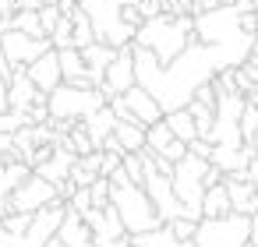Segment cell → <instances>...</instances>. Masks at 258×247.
I'll use <instances>...</instances> for the list:
<instances>
[{
	"label": "cell",
	"mask_w": 258,
	"mask_h": 247,
	"mask_svg": "<svg viewBox=\"0 0 258 247\" xmlns=\"http://www.w3.org/2000/svg\"><path fill=\"white\" fill-rule=\"evenodd\" d=\"M191 39H195V18H191V15L159 11V15H152V18H142V25L135 29V39H131V43L152 50L159 64H170Z\"/></svg>",
	"instance_id": "obj_1"
},
{
	"label": "cell",
	"mask_w": 258,
	"mask_h": 247,
	"mask_svg": "<svg viewBox=\"0 0 258 247\" xmlns=\"http://www.w3.org/2000/svg\"><path fill=\"white\" fill-rule=\"evenodd\" d=\"M110 205L117 208V215H120V222H124V233H127V236L163 226V219H159V212L152 208V201H149L145 187H142V184H131V180L124 177V170H120V166L110 173Z\"/></svg>",
	"instance_id": "obj_2"
},
{
	"label": "cell",
	"mask_w": 258,
	"mask_h": 247,
	"mask_svg": "<svg viewBox=\"0 0 258 247\" xmlns=\"http://www.w3.org/2000/svg\"><path fill=\"white\" fill-rule=\"evenodd\" d=\"M205 170H209V159H198L191 152H184L170 170V184H173V194L180 201V215H187V219H202Z\"/></svg>",
	"instance_id": "obj_3"
},
{
	"label": "cell",
	"mask_w": 258,
	"mask_h": 247,
	"mask_svg": "<svg viewBox=\"0 0 258 247\" xmlns=\"http://www.w3.org/2000/svg\"><path fill=\"white\" fill-rule=\"evenodd\" d=\"M106 96L103 89L96 85H71V81H60L46 92V113L53 120H82L85 113H92L96 106H103Z\"/></svg>",
	"instance_id": "obj_4"
},
{
	"label": "cell",
	"mask_w": 258,
	"mask_h": 247,
	"mask_svg": "<svg viewBox=\"0 0 258 247\" xmlns=\"http://www.w3.org/2000/svg\"><path fill=\"white\" fill-rule=\"evenodd\" d=\"M251 233V215L240 212H226V215H212V219H198L195 226V243L198 247H244Z\"/></svg>",
	"instance_id": "obj_5"
},
{
	"label": "cell",
	"mask_w": 258,
	"mask_h": 247,
	"mask_svg": "<svg viewBox=\"0 0 258 247\" xmlns=\"http://www.w3.org/2000/svg\"><path fill=\"white\" fill-rule=\"evenodd\" d=\"M46 50H50V39L46 36H25L18 29L0 32V53H4L8 67H25V64H32Z\"/></svg>",
	"instance_id": "obj_6"
},
{
	"label": "cell",
	"mask_w": 258,
	"mask_h": 247,
	"mask_svg": "<svg viewBox=\"0 0 258 247\" xmlns=\"http://www.w3.org/2000/svg\"><path fill=\"white\" fill-rule=\"evenodd\" d=\"M50 201H57V187L50 184V180H43L36 170L11 191V198H8V212H36V208H43V205H50Z\"/></svg>",
	"instance_id": "obj_7"
},
{
	"label": "cell",
	"mask_w": 258,
	"mask_h": 247,
	"mask_svg": "<svg viewBox=\"0 0 258 247\" xmlns=\"http://www.w3.org/2000/svg\"><path fill=\"white\" fill-rule=\"evenodd\" d=\"M135 85V57H131V43L127 46H120L117 53H113V60L106 64V71H103V96L110 99V96H120L124 89H131Z\"/></svg>",
	"instance_id": "obj_8"
},
{
	"label": "cell",
	"mask_w": 258,
	"mask_h": 247,
	"mask_svg": "<svg viewBox=\"0 0 258 247\" xmlns=\"http://www.w3.org/2000/svg\"><path fill=\"white\" fill-rule=\"evenodd\" d=\"M223 187H226V198H230V208L233 212H240V215H254L258 212V191L247 180V166L223 173Z\"/></svg>",
	"instance_id": "obj_9"
},
{
	"label": "cell",
	"mask_w": 258,
	"mask_h": 247,
	"mask_svg": "<svg viewBox=\"0 0 258 247\" xmlns=\"http://www.w3.org/2000/svg\"><path fill=\"white\" fill-rule=\"evenodd\" d=\"M82 222L92 229V240H117V236H127L124 233V222H120V215H117V208L106 201V205H92V208H85L82 212Z\"/></svg>",
	"instance_id": "obj_10"
},
{
	"label": "cell",
	"mask_w": 258,
	"mask_h": 247,
	"mask_svg": "<svg viewBox=\"0 0 258 247\" xmlns=\"http://www.w3.org/2000/svg\"><path fill=\"white\" fill-rule=\"evenodd\" d=\"M32 103H46V92H39L32 85L25 67H11L8 71V106L11 110H29Z\"/></svg>",
	"instance_id": "obj_11"
},
{
	"label": "cell",
	"mask_w": 258,
	"mask_h": 247,
	"mask_svg": "<svg viewBox=\"0 0 258 247\" xmlns=\"http://www.w3.org/2000/svg\"><path fill=\"white\" fill-rule=\"evenodd\" d=\"M120 99H124L127 113H131L138 124H145V127H149L152 120H159V117H163V110H159V103L152 99V92H149V89H142L138 81H135L131 89H124V92H120Z\"/></svg>",
	"instance_id": "obj_12"
},
{
	"label": "cell",
	"mask_w": 258,
	"mask_h": 247,
	"mask_svg": "<svg viewBox=\"0 0 258 247\" xmlns=\"http://www.w3.org/2000/svg\"><path fill=\"white\" fill-rule=\"evenodd\" d=\"M25 74L32 78V85L39 92H50L53 85H60V64H57V50L50 46L46 53H39L32 64H25Z\"/></svg>",
	"instance_id": "obj_13"
},
{
	"label": "cell",
	"mask_w": 258,
	"mask_h": 247,
	"mask_svg": "<svg viewBox=\"0 0 258 247\" xmlns=\"http://www.w3.org/2000/svg\"><path fill=\"white\" fill-rule=\"evenodd\" d=\"M113 53H117V46H110V43H99V39H92L89 46H82L85 74H89V81H92L96 89L103 85V71H106V64L113 60Z\"/></svg>",
	"instance_id": "obj_14"
},
{
	"label": "cell",
	"mask_w": 258,
	"mask_h": 247,
	"mask_svg": "<svg viewBox=\"0 0 258 247\" xmlns=\"http://www.w3.org/2000/svg\"><path fill=\"white\" fill-rule=\"evenodd\" d=\"M251 155H254V148H251L247 141H244V145H212L209 162L219 166L223 173H230V170H244V166L251 162Z\"/></svg>",
	"instance_id": "obj_15"
},
{
	"label": "cell",
	"mask_w": 258,
	"mask_h": 247,
	"mask_svg": "<svg viewBox=\"0 0 258 247\" xmlns=\"http://www.w3.org/2000/svg\"><path fill=\"white\" fill-rule=\"evenodd\" d=\"M29 173H32V166H29L25 159H8V162H0V215L8 212V198H11V191H15Z\"/></svg>",
	"instance_id": "obj_16"
},
{
	"label": "cell",
	"mask_w": 258,
	"mask_h": 247,
	"mask_svg": "<svg viewBox=\"0 0 258 247\" xmlns=\"http://www.w3.org/2000/svg\"><path fill=\"white\" fill-rule=\"evenodd\" d=\"M113 124H117V117H113V110H110L106 103L82 117V127H85V134L92 138V145H96V148L103 145V138H110V134H113Z\"/></svg>",
	"instance_id": "obj_17"
},
{
	"label": "cell",
	"mask_w": 258,
	"mask_h": 247,
	"mask_svg": "<svg viewBox=\"0 0 258 247\" xmlns=\"http://www.w3.org/2000/svg\"><path fill=\"white\" fill-rule=\"evenodd\" d=\"M57 236L68 243V247H92V229L82 222V215L78 212H71V208H64V219H60V226H57Z\"/></svg>",
	"instance_id": "obj_18"
},
{
	"label": "cell",
	"mask_w": 258,
	"mask_h": 247,
	"mask_svg": "<svg viewBox=\"0 0 258 247\" xmlns=\"http://www.w3.org/2000/svg\"><path fill=\"white\" fill-rule=\"evenodd\" d=\"M113 138L120 141L124 152H142L145 148V124H138L135 117L131 120H117L113 124Z\"/></svg>",
	"instance_id": "obj_19"
},
{
	"label": "cell",
	"mask_w": 258,
	"mask_h": 247,
	"mask_svg": "<svg viewBox=\"0 0 258 247\" xmlns=\"http://www.w3.org/2000/svg\"><path fill=\"white\" fill-rule=\"evenodd\" d=\"M163 120H166V127L173 131V138H180L184 145L198 138V127H195V117L187 113V106H177V110L163 113Z\"/></svg>",
	"instance_id": "obj_20"
},
{
	"label": "cell",
	"mask_w": 258,
	"mask_h": 247,
	"mask_svg": "<svg viewBox=\"0 0 258 247\" xmlns=\"http://www.w3.org/2000/svg\"><path fill=\"white\" fill-rule=\"evenodd\" d=\"M226 212H233V208H230V198H226L223 180H219V184H209V187H205V194H202V219L226 215Z\"/></svg>",
	"instance_id": "obj_21"
},
{
	"label": "cell",
	"mask_w": 258,
	"mask_h": 247,
	"mask_svg": "<svg viewBox=\"0 0 258 247\" xmlns=\"http://www.w3.org/2000/svg\"><path fill=\"white\" fill-rule=\"evenodd\" d=\"M131 243L135 247H180V240L173 236V229L163 222V226H156V229H145V233H135L131 236Z\"/></svg>",
	"instance_id": "obj_22"
},
{
	"label": "cell",
	"mask_w": 258,
	"mask_h": 247,
	"mask_svg": "<svg viewBox=\"0 0 258 247\" xmlns=\"http://www.w3.org/2000/svg\"><path fill=\"white\" fill-rule=\"evenodd\" d=\"M170 141H173V131L166 127V120H163V117H159V120H152V124L145 127V148H149V152H163Z\"/></svg>",
	"instance_id": "obj_23"
},
{
	"label": "cell",
	"mask_w": 258,
	"mask_h": 247,
	"mask_svg": "<svg viewBox=\"0 0 258 247\" xmlns=\"http://www.w3.org/2000/svg\"><path fill=\"white\" fill-rule=\"evenodd\" d=\"M258 131V99L254 96H244V110H240V138L251 141Z\"/></svg>",
	"instance_id": "obj_24"
},
{
	"label": "cell",
	"mask_w": 258,
	"mask_h": 247,
	"mask_svg": "<svg viewBox=\"0 0 258 247\" xmlns=\"http://www.w3.org/2000/svg\"><path fill=\"white\" fill-rule=\"evenodd\" d=\"M11 29H18V32H25V36H46L36 11H15V15H11Z\"/></svg>",
	"instance_id": "obj_25"
},
{
	"label": "cell",
	"mask_w": 258,
	"mask_h": 247,
	"mask_svg": "<svg viewBox=\"0 0 258 247\" xmlns=\"http://www.w3.org/2000/svg\"><path fill=\"white\" fill-rule=\"evenodd\" d=\"M120 170H124V177L131 184H142L145 180V159H142V152H124L120 155Z\"/></svg>",
	"instance_id": "obj_26"
},
{
	"label": "cell",
	"mask_w": 258,
	"mask_h": 247,
	"mask_svg": "<svg viewBox=\"0 0 258 247\" xmlns=\"http://www.w3.org/2000/svg\"><path fill=\"white\" fill-rule=\"evenodd\" d=\"M25 124H32L25 110H11V106H8L4 113H0V131H8V134H15V131L25 127Z\"/></svg>",
	"instance_id": "obj_27"
},
{
	"label": "cell",
	"mask_w": 258,
	"mask_h": 247,
	"mask_svg": "<svg viewBox=\"0 0 258 247\" xmlns=\"http://www.w3.org/2000/svg\"><path fill=\"white\" fill-rule=\"evenodd\" d=\"M89 198H92L96 208L106 205V201H110V177H96V180L89 184Z\"/></svg>",
	"instance_id": "obj_28"
},
{
	"label": "cell",
	"mask_w": 258,
	"mask_h": 247,
	"mask_svg": "<svg viewBox=\"0 0 258 247\" xmlns=\"http://www.w3.org/2000/svg\"><path fill=\"white\" fill-rule=\"evenodd\" d=\"M166 226L173 229V236H177V240H191V236H195V226H198V219H187V215H177V219H170Z\"/></svg>",
	"instance_id": "obj_29"
},
{
	"label": "cell",
	"mask_w": 258,
	"mask_h": 247,
	"mask_svg": "<svg viewBox=\"0 0 258 247\" xmlns=\"http://www.w3.org/2000/svg\"><path fill=\"white\" fill-rule=\"evenodd\" d=\"M36 15H39V25H43V32H46V36H50V29L60 22V8H57V4H39V8H36Z\"/></svg>",
	"instance_id": "obj_30"
},
{
	"label": "cell",
	"mask_w": 258,
	"mask_h": 247,
	"mask_svg": "<svg viewBox=\"0 0 258 247\" xmlns=\"http://www.w3.org/2000/svg\"><path fill=\"white\" fill-rule=\"evenodd\" d=\"M117 166H120V152L99 148V177H110V173H113Z\"/></svg>",
	"instance_id": "obj_31"
},
{
	"label": "cell",
	"mask_w": 258,
	"mask_h": 247,
	"mask_svg": "<svg viewBox=\"0 0 258 247\" xmlns=\"http://www.w3.org/2000/svg\"><path fill=\"white\" fill-rule=\"evenodd\" d=\"M68 177H71V184H75V187H89V184H92L99 173H92V170H85V166L71 162V173H68Z\"/></svg>",
	"instance_id": "obj_32"
},
{
	"label": "cell",
	"mask_w": 258,
	"mask_h": 247,
	"mask_svg": "<svg viewBox=\"0 0 258 247\" xmlns=\"http://www.w3.org/2000/svg\"><path fill=\"white\" fill-rule=\"evenodd\" d=\"M184 152H187V145H184L180 138H173V141H170V145H166L163 152H156V155H163V159H170V162H177V159H180Z\"/></svg>",
	"instance_id": "obj_33"
},
{
	"label": "cell",
	"mask_w": 258,
	"mask_h": 247,
	"mask_svg": "<svg viewBox=\"0 0 258 247\" xmlns=\"http://www.w3.org/2000/svg\"><path fill=\"white\" fill-rule=\"evenodd\" d=\"M92 247H131V236H117V240H92Z\"/></svg>",
	"instance_id": "obj_34"
},
{
	"label": "cell",
	"mask_w": 258,
	"mask_h": 247,
	"mask_svg": "<svg viewBox=\"0 0 258 247\" xmlns=\"http://www.w3.org/2000/svg\"><path fill=\"white\" fill-rule=\"evenodd\" d=\"M247 180H251V187L258 191V152L251 155V162H247Z\"/></svg>",
	"instance_id": "obj_35"
},
{
	"label": "cell",
	"mask_w": 258,
	"mask_h": 247,
	"mask_svg": "<svg viewBox=\"0 0 258 247\" xmlns=\"http://www.w3.org/2000/svg\"><path fill=\"white\" fill-rule=\"evenodd\" d=\"M8 110V74H0V113Z\"/></svg>",
	"instance_id": "obj_36"
},
{
	"label": "cell",
	"mask_w": 258,
	"mask_h": 247,
	"mask_svg": "<svg viewBox=\"0 0 258 247\" xmlns=\"http://www.w3.org/2000/svg\"><path fill=\"white\" fill-rule=\"evenodd\" d=\"M39 0H15V11H36Z\"/></svg>",
	"instance_id": "obj_37"
},
{
	"label": "cell",
	"mask_w": 258,
	"mask_h": 247,
	"mask_svg": "<svg viewBox=\"0 0 258 247\" xmlns=\"http://www.w3.org/2000/svg\"><path fill=\"white\" fill-rule=\"evenodd\" d=\"M43 247H68V243H64V240H60V236H57V233H53V236H50V240H46V243H43Z\"/></svg>",
	"instance_id": "obj_38"
},
{
	"label": "cell",
	"mask_w": 258,
	"mask_h": 247,
	"mask_svg": "<svg viewBox=\"0 0 258 247\" xmlns=\"http://www.w3.org/2000/svg\"><path fill=\"white\" fill-rule=\"evenodd\" d=\"M11 29V15H0V32H8Z\"/></svg>",
	"instance_id": "obj_39"
},
{
	"label": "cell",
	"mask_w": 258,
	"mask_h": 247,
	"mask_svg": "<svg viewBox=\"0 0 258 247\" xmlns=\"http://www.w3.org/2000/svg\"><path fill=\"white\" fill-rule=\"evenodd\" d=\"M39 4H57V0H39Z\"/></svg>",
	"instance_id": "obj_40"
},
{
	"label": "cell",
	"mask_w": 258,
	"mask_h": 247,
	"mask_svg": "<svg viewBox=\"0 0 258 247\" xmlns=\"http://www.w3.org/2000/svg\"><path fill=\"white\" fill-rule=\"evenodd\" d=\"M254 8H258V0H254Z\"/></svg>",
	"instance_id": "obj_41"
},
{
	"label": "cell",
	"mask_w": 258,
	"mask_h": 247,
	"mask_svg": "<svg viewBox=\"0 0 258 247\" xmlns=\"http://www.w3.org/2000/svg\"><path fill=\"white\" fill-rule=\"evenodd\" d=\"M254 215H258V212H254Z\"/></svg>",
	"instance_id": "obj_42"
},
{
	"label": "cell",
	"mask_w": 258,
	"mask_h": 247,
	"mask_svg": "<svg viewBox=\"0 0 258 247\" xmlns=\"http://www.w3.org/2000/svg\"><path fill=\"white\" fill-rule=\"evenodd\" d=\"M131 247H135V243H131Z\"/></svg>",
	"instance_id": "obj_43"
}]
</instances>
